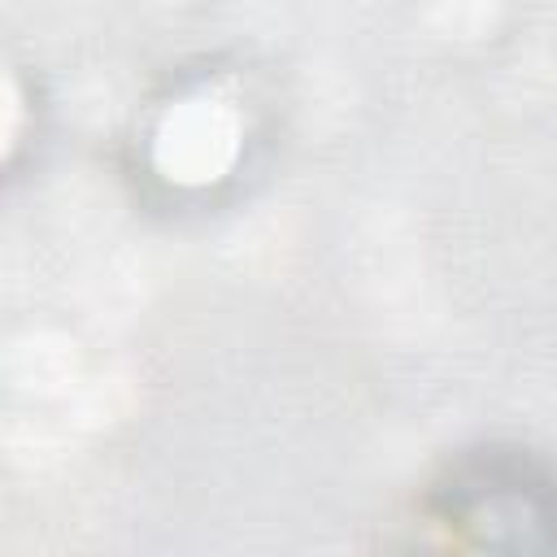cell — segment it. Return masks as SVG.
<instances>
[{
    "label": "cell",
    "instance_id": "cell-1",
    "mask_svg": "<svg viewBox=\"0 0 557 557\" xmlns=\"http://www.w3.org/2000/svg\"><path fill=\"white\" fill-rule=\"evenodd\" d=\"M392 557H557V466L487 444L448 457L400 509Z\"/></svg>",
    "mask_w": 557,
    "mask_h": 557
}]
</instances>
